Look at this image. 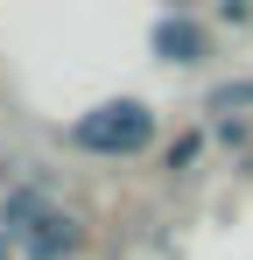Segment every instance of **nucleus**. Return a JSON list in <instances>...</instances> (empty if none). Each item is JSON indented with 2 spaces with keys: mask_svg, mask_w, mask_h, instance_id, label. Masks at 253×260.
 Masks as SVG:
<instances>
[{
  "mask_svg": "<svg viewBox=\"0 0 253 260\" xmlns=\"http://www.w3.org/2000/svg\"><path fill=\"white\" fill-rule=\"evenodd\" d=\"M0 225H7V239L28 260H64V253H78V239H84L78 218L56 211V204H42L36 190H14V197L0 204Z\"/></svg>",
  "mask_w": 253,
  "mask_h": 260,
  "instance_id": "1",
  "label": "nucleus"
},
{
  "mask_svg": "<svg viewBox=\"0 0 253 260\" xmlns=\"http://www.w3.org/2000/svg\"><path fill=\"white\" fill-rule=\"evenodd\" d=\"M155 56H169V63H197V56H204V28H197L190 14H162V21H155Z\"/></svg>",
  "mask_w": 253,
  "mask_h": 260,
  "instance_id": "3",
  "label": "nucleus"
},
{
  "mask_svg": "<svg viewBox=\"0 0 253 260\" xmlns=\"http://www.w3.org/2000/svg\"><path fill=\"white\" fill-rule=\"evenodd\" d=\"M0 260H7V232H0Z\"/></svg>",
  "mask_w": 253,
  "mask_h": 260,
  "instance_id": "5",
  "label": "nucleus"
},
{
  "mask_svg": "<svg viewBox=\"0 0 253 260\" xmlns=\"http://www.w3.org/2000/svg\"><path fill=\"white\" fill-rule=\"evenodd\" d=\"M211 106H218V113H232V106H253V78H246V85H225V91H211Z\"/></svg>",
  "mask_w": 253,
  "mask_h": 260,
  "instance_id": "4",
  "label": "nucleus"
},
{
  "mask_svg": "<svg viewBox=\"0 0 253 260\" xmlns=\"http://www.w3.org/2000/svg\"><path fill=\"white\" fill-rule=\"evenodd\" d=\"M155 141V113L141 99H113V106H91L78 127H71V148L84 155H141Z\"/></svg>",
  "mask_w": 253,
  "mask_h": 260,
  "instance_id": "2",
  "label": "nucleus"
}]
</instances>
